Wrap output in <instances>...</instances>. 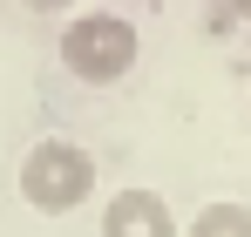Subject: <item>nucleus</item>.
Returning <instances> with one entry per match:
<instances>
[{
  "instance_id": "7ed1b4c3",
  "label": "nucleus",
  "mask_w": 251,
  "mask_h": 237,
  "mask_svg": "<svg viewBox=\"0 0 251 237\" xmlns=\"http://www.w3.org/2000/svg\"><path fill=\"white\" fill-rule=\"evenodd\" d=\"M102 237H176V210L156 190H116L102 203Z\"/></svg>"
},
{
  "instance_id": "423d86ee",
  "label": "nucleus",
  "mask_w": 251,
  "mask_h": 237,
  "mask_svg": "<svg viewBox=\"0 0 251 237\" xmlns=\"http://www.w3.org/2000/svg\"><path fill=\"white\" fill-rule=\"evenodd\" d=\"M224 7H231V14H245V21H251V0H224Z\"/></svg>"
},
{
  "instance_id": "39448f33",
  "label": "nucleus",
  "mask_w": 251,
  "mask_h": 237,
  "mask_svg": "<svg viewBox=\"0 0 251 237\" xmlns=\"http://www.w3.org/2000/svg\"><path fill=\"white\" fill-rule=\"evenodd\" d=\"M21 7H34V14H61V7H88V0H21Z\"/></svg>"
},
{
  "instance_id": "f03ea898",
  "label": "nucleus",
  "mask_w": 251,
  "mask_h": 237,
  "mask_svg": "<svg viewBox=\"0 0 251 237\" xmlns=\"http://www.w3.org/2000/svg\"><path fill=\"white\" fill-rule=\"evenodd\" d=\"M61 68L88 88H109V81H123L136 68V27H129L123 14H109V7H88L75 14L68 27H61Z\"/></svg>"
},
{
  "instance_id": "20e7f679",
  "label": "nucleus",
  "mask_w": 251,
  "mask_h": 237,
  "mask_svg": "<svg viewBox=\"0 0 251 237\" xmlns=\"http://www.w3.org/2000/svg\"><path fill=\"white\" fill-rule=\"evenodd\" d=\"M190 237H251V210L245 203H204L190 217Z\"/></svg>"
},
{
  "instance_id": "f257e3e1",
  "label": "nucleus",
  "mask_w": 251,
  "mask_h": 237,
  "mask_svg": "<svg viewBox=\"0 0 251 237\" xmlns=\"http://www.w3.org/2000/svg\"><path fill=\"white\" fill-rule=\"evenodd\" d=\"M21 197L34 203L41 217H68L95 197V156L68 136H41L21 156Z\"/></svg>"
}]
</instances>
